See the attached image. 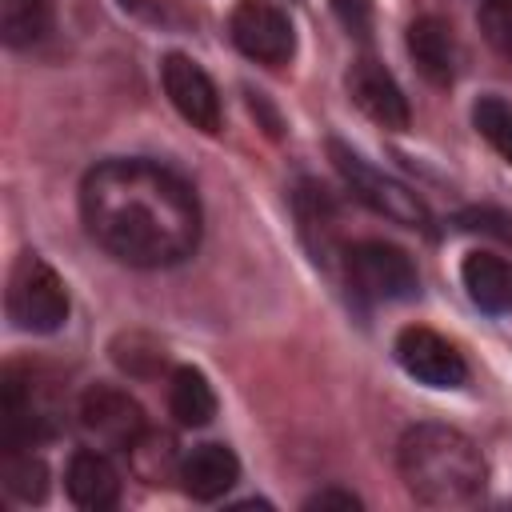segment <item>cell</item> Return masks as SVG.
<instances>
[{
	"label": "cell",
	"mask_w": 512,
	"mask_h": 512,
	"mask_svg": "<svg viewBox=\"0 0 512 512\" xmlns=\"http://www.w3.org/2000/svg\"><path fill=\"white\" fill-rule=\"evenodd\" d=\"M292 204H296V220H300L304 244L312 248L316 260L328 264V256L336 252V204H332V196L324 188H316V184H300Z\"/></svg>",
	"instance_id": "16"
},
{
	"label": "cell",
	"mask_w": 512,
	"mask_h": 512,
	"mask_svg": "<svg viewBox=\"0 0 512 512\" xmlns=\"http://www.w3.org/2000/svg\"><path fill=\"white\" fill-rule=\"evenodd\" d=\"M396 468L404 488L428 508H472L488 484L476 440L452 424H412L396 444Z\"/></svg>",
	"instance_id": "2"
},
{
	"label": "cell",
	"mask_w": 512,
	"mask_h": 512,
	"mask_svg": "<svg viewBox=\"0 0 512 512\" xmlns=\"http://www.w3.org/2000/svg\"><path fill=\"white\" fill-rule=\"evenodd\" d=\"M64 488L76 508L104 512V508H116V500H120V472L104 452L80 448V452H72V460L64 468Z\"/></svg>",
	"instance_id": "12"
},
{
	"label": "cell",
	"mask_w": 512,
	"mask_h": 512,
	"mask_svg": "<svg viewBox=\"0 0 512 512\" xmlns=\"http://www.w3.org/2000/svg\"><path fill=\"white\" fill-rule=\"evenodd\" d=\"M304 508L312 512V508H320V512H328V508H336V512H356L360 508V496H352L348 488H320V492H312L308 500H304Z\"/></svg>",
	"instance_id": "25"
},
{
	"label": "cell",
	"mask_w": 512,
	"mask_h": 512,
	"mask_svg": "<svg viewBox=\"0 0 512 512\" xmlns=\"http://www.w3.org/2000/svg\"><path fill=\"white\" fill-rule=\"evenodd\" d=\"M176 480L192 500H220L240 480V460L228 444H196L188 456H180Z\"/></svg>",
	"instance_id": "13"
},
{
	"label": "cell",
	"mask_w": 512,
	"mask_h": 512,
	"mask_svg": "<svg viewBox=\"0 0 512 512\" xmlns=\"http://www.w3.org/2000/svg\"><path fill=\"white\" fill-rule=\"evenodd\" d=\"M328 156H332L336 172L344 176V184L352 188V196H356L364 208H372L376 216H384V220H392V224H400V228L432 232V212H428V204H424L408 184L384 176L380 168H372L360 152H352V148L340 144V140H328Z\"/></svg>",
	"instance_id": "4"
},
{
	"label": "cell",
	"mask_w": 512,
	"mask_h": 512,
	"mask_svg": "<svg viewBox=\"0 0 512 512\" xmlns=\"http://www.w3.org/2000/svg\"><path fill=\"white\" fill-rule=\"evenodd\" d=\"M168 412L180 428H204L216 416V392L208 384V376L192 364L172 368L168 376Z\"/></svg>",
	"instance_id": "15"
},
{
	"label": "cell",
	"mask_w": 512,
	"mask_h": 512,
	"mask_svg": "<svg viewBox=\"0 0 512 512\" xmlns=\"http://www.w3.org/2000/svg\"><path fill=\"white\" fill-rule=\"evenodd\" d=\"M52 28V0H0V40L28 48Z\"/></svg>",
	"instance_id": "17"
},
{
	"label": "cell",
	"mask_w": 512,
	"mask_h": 512,
	"mask_svg": "<svg viewBox=\"0 0 512 512\" xmlns=\"http://www.w3.org/2000/svg\"><path fill=\"white\" fill-rule=\"evenodd\" d=\"M84 232L128 268H172L200 244V200L192 184L140 156H116L80 180Z\"/></svg>",
	"instance_id": "1"
},
{
	"label": "cell",
	"mask_w": 512,
	"mask_h": 512,
	"mask_svg": "<svg viewBox=\"0 0 512 512\" xmlns=\"http://www.w3.org/2000/svg\"><path fill=\"white\" fill-rule=\"evenodd\" d=\"M160 84H164V96L172 100V108L200 132L216 136L220 124H224V108H220V88L216 80L184 52H168L160 60Z\"/></svg>",
	"instance_id": "8"
},
{
	"label": "cell",
	"mask_w": 512,
	"mask_h": 512,
	"mask_svg": "<svg viewBox=\"0 0 512 512\" xmlns=\"http://www.w3.org/2000/svg\"><path fill=\"white\" fill-rule=\"evenodd\" d=\"M112 360L128 372V376H156L164 368V348L140 332H128L112 344Z\"/></svg>",
	"instance_id": "20"
},
{
	"label": "cell",
	"mask_w": 512,
	"mask_h": 512,
	"mask_svg": "<svg viewBox=\"0 0 512 512\" xmlns=\"http://www.w3.org/2000/svg\"><path fill=\"white\" fill-rule=\"evenodd\" d=\"M348 96H352V104H356L368 120H376L380 128L404 132L408 120H412L408 96L400 92L396 76H392L380 60H372V56H360V60L348 68Z\"/></svg>",
	"instance_id": "10"
},
{
	"label": "cell",
	"mask_w": 512,
	"mask_h": 512,
	"mask_svg": "<svg viewBox=\"0 0 512 512\" xmlns=\"http://www.w3.org/2000/svg\"><path fill=\"white\" fill-rule=\"evenodd\" d=\"M460 228L468 232H488V236H500V240H512V216L508 212H496V208H468L456 216Z\"/></svg>",
	"instance_id": "23"
},
{
	"label": "cell",
	"mask_w": 512,
	"mask_h": 512,
	"mask_svg": "<svg viewBox=\"0 0 512 512\" xmlns=\"http://www.w3.org/2000/svg\"><path fill=\"white\" fill-rule=\"evenodd\" d=\"M480 32L496 52L512 56V0H480Z\"/></svg>",
	"instance_id": "22"
},
{
	"label": "cell",
	"mask_w": 512,
	"mask_h": 512,
	"mask_svg": "<svg viewBox=\"0 0 512 512\" xmlns=\"http://www.w3.org/2000/svg\"><path fill=\"white\" fill-rule=\"evenodd\" d=\"M332 12H336V20L344 24L348 36L368 40V32H372V0H332Z\"/></svg>",
	"instance_id": "24"
},
{
	"label": "cell",
	"mask_w": 512,
	"mask_h": 512,
	"mask_svg": "<svg viewBox=\"0 0 512 512\" xmlns=\"http://www.w3.org/2000/svg\"><path fill=\"white\" fill-rule=\"evenodd\" d=\"M392 352H396V364H400L412 380H420V384H428V388H444V392H448V388H460V384L468 380V364H464V356L456 352V344H448L440 332H432V328H424V324L400 328Z\"/></svg>",
	"instance_id": "9"
},
{
	"label": "cell",
	"mask_w": 512,
	"mask_h": 512,
	"mask_svg": "<svg viewBox=\"0 0 512 512\" xmlns=\"http://www.w3.org/2000/svg\"><path fill=\"white\" fill-rule=\"evenodd\" d=\"M4 312H8L12 328H20V332H32V336L60 332L68 320V288H64L60 272L44 256L20 252L8 268Z\"/></svg>",
	"instance_id": "3"
},
{
	"label": "cell",
	"mask_w": 512,
	"mask_h": 512,
	"mask_svg": "<svg viewBox=\"0 0 512 512\" xmlns=\"http://www.w3.org/2000/svg\"><path fill=\"white\" fill-rule=\"evenodd\" d=\"M228 36L248 60L268 64V68H280L296 56L292 20L284 8H276L268 0H236V8L228 16Z\"/></svg>",
	"instance_id": "6"
},
{
	"label": "cell",
	"mask_w": 512,
	"mask_h": 512,
	"mask_svg": "<svg viewBox=\"0 0 512 512\" xmlns=\"http://www.w3.org/2000/svg\"><path fill=\"white\" fill-rule=\"evenodd\" d=\"M460 280L468 300L480 312H492V316L512 312V260L496 252H468L460 260Z\"/></svg>",
	"instance_id": "14"
},
{
	"label": "cell",
	"mask_w": 512,
	"mask_h": 512,
	"mask_svg": "<svg viewBox=\"0 0 512 512\" xmlns=\"http://www.w3.org/2000/svg\"><path fill=\"white\" fill-rule=\"evenodd\" d=\"M472 124L476 132L512 164V108L500 96H480L472 104Z\"/></svg>",
	"instance_id": "19"
},
{
	"label": "cell",
	"mask_w": 512,
	"mask_h": 512,
	"mask_svg": "<svg viewBox=\"0 0 512 512\" xmlns=\"http://www.w3.org/2000/svg\"><path fill=\"white\" fill-rule=\"evenodd\" d=\"M408 56L412 64L420 68V76L436 88H448L456 80V64H460V52H456V36L452 28L440 20V16H416L408 24Z\"/></svg>",
	"instance_id": "11"
},
{
	"label": "cell",
	"mask_w": 512,
	"mask_h": 512,
	"mask_svg": "<svg viewBox=\"0 0 512 512\" xmlns=\"http://www.w3.org/2000/svg\"><path fill=\"white\" fill-rule=\"evenodd\" d=\"M76 416H80V428L96 444H104V448H124L128 452L148 432V416H144L140 400L128 396L116 384H92V388H84V396L76 404Z\"/></svg>",
	"instance_id": "7"
},
{
	"label": "cell",
	"mask_w": 512,
	"mask_h": 512,
	"mask_svg": "<svg viewBox=\"0 0 512 512\" xmlns=\"http://www.w3.org/2000/svg\"><path fill=\"white\" fill-rule=\"evenodd\" d=\"M348 264V284L364 296V300H416L420 296V272L412 264V256L388 240H356L344 252Z\"/></svg>",
	"instance_id": "5"
},
{
	"label": "cell",
	"mask_w": 512,
	"mask_h": 512,
	"mask_svg": "<svg viewBox=\"0 0 512 512\" xmlns=\"http://www.w3.org/2000/svg\"><path fill=\"white\" fill-rule=\"evenodd\" d=\"M128 456H132V468H136V476L140 480H148V484H160L164 476H168V468H172V440L168 436H160V432H144L132 448H128Z\"/></svg>",
	"instance_id": "21"
},
{
	"label": "cell",
	"mask_w": 512,
	"mask_h": 512,
	"mask_svg": "<svg viewBox=\"0 0 512 512\" xmlns=\"http://www.w3.org/2000/svg\"><path fill=\"white\" fill-rule=\"evenodd\" d=\"M0 480L20 504H40L48 496V464L32 448H4Z\"/></svg>",
	"instance_id": "18"
}]
</instances>
